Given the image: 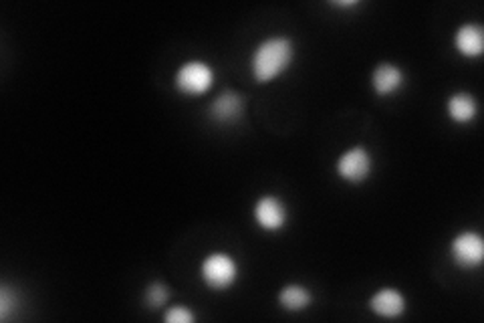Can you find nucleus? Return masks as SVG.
Instances as JSON below:
<instances>
[{
  "label": "nucleus",
  "mask_w": 484,
  "mask_h": 323,
  "mask_svg": "<svg viewBox=\"0 0 484 323\" xmlns=\"http://www.w3.org/2000/svg\"><path fill=\"white\" fill-rule=\"evenodd\" d=\"M295 55V43L285 34H275V37L261 41L251 55L252 80L261 85L277 81L279 77H283L293 67Z\"/></svg>",
  "instance_id": "1"
},
{
  "label": "nucleus",
  "mask_w": 484,
  "mask_h": 323,
  "mask_svg": "<svg viewBox=\"0 0 484 323\" xmlns=\"http://www.w3.org/2000/svg\"><path fill=\"white\" fill-rule=\"evenodd\" d=\"M241 267L231 252L214 251L202 259L200 263V279L204 283L206 290L214 293L231 291L233 287L239 281Z\"/></svg>",
  "instance_id": "2"
},
{
  "label": "nucleus",
  "mask_w": 484,
  "mask_h": 323,
  "mask_svg": "<svg viewBox=\"0 0 484 323\" xmlns=\"http://www.w3.org/2000/svg\"><path fill=\"white\" fill-rule=\"evenodd\" d=\"M216 80L214 67L208 61L190 59L176 69L174 87L184 98H204Z\"/></svg>",
  "instance_id": "3"
},
{
  "label": "nucleus",
  "mask_w": 484,
  "mask_h": 323,
  "mask_svg": "<svg viewBox=\"0 0 484 323\" xmlns=\"http://www.w3.org/2000/svg\"><path fill=\"white\" fill-rule=\"evenodd\" d=\"M375 168L374 156L365 146H351L336 160V174L341 182L359 186L372 178Z\"/></svg>",
  "instance_id": "4"
},
{
  "label": "nucleus",
  "mask_w": 484,
  "mask_h": 323,
  "mask_svg": "<svg viewBox=\"0 0 484 323\" xmlns=\"http://www.w3.org/2000/svg\"><path fill=\"white\" fill-rule=\"evenodd\" d=\"M448 255H451V261L459 269H480L484 263L482 234L477 231H460L459 234H454L451 244H448Z\"/></svg>",
  "instance_id": "5"
},
{
  "label": "nucleus",
  "mask_w": 484,
  "mask_h": 323,
  "mask_svg": "<svg viewBox=\"0 0 484 323\" xmlns=\"http://www.w3.org/2000/svg\"><path fill=\"white\" fill-rule=\"evenodd\" d=\"M289 206L279 195H262L252 204V221L262 233L277 234L287 229L289 224Z\"/></svg>",
  "instance_id": "6"
},
{
  "label": "nucleus",
  "mask_w": 484,
  "mask_h": 323,
  "mask_svg": "<svg viewBox=\"0 0 484 323\" xmlns=\"http://www.w3.org/2000/svg\"><path fill=\"white\" fill-rule=\"evenodd\" d=\"M244 111H246L244 95L234 90H226L223 93H218L208 106L210 119L220 126L239 124L244 116Z\"/></svg>",
  "instance_id": "7"
},
{
  "label": "nucleus",
  "mask_w": 484,
  "mask_h": 323,
  "mask_svg": "<svg viewBox=\"0 0 484 323\" xmlns=\"http://www.w3.org/2000/svg\"><path fill=\"white\" fill-rule=\"evenodd\" d=\"M367 308L382 319H398L408 309V297L398 287H380L367 299Z\"/></svg>",
  "instance_id": "8"
},
{
  "label": "nucleus",
  "mask_w": 484,
  "mask_h": 323,
  "mask_svg": "<svg viewBox=\"0 0 484 323\" xmlns=\"http://www.w3.org/2000/svg\"><path fill=\"white\" fill-rule=\"evenodd\" d=\"M403 85H406V71L398 63L384 61L372 71V90L377 98H394L403 90Z\"/></svg>",
  "instance_id": "9"
},
{
  "label": "nucleus",
  "mask_w": 484,
  "mask_h": 323,
  "mask_svg": "<svg viewBox=\"0 0 484 323\" xmlns=\"http://www.w3.org/2000/svg\"><path fill=\"white\" fill-rule=\"evenodd\" d=\"M454 49L464 59H479L484 53V29L479 23H464L454 33Z\"/></svg>",
  "instance_id": "10"
},
{
  "label": "nucleus",
  "mask_w": 484,
  "mask_h": 323,
  "mask_svg": "<svg viewBox=\"0 0 484 323\" xmlns=\"http://www.w3.org/2000/svg\"><path fill=\"white\" fill-rule=\"evenodd\" d=\"M446 113L456 126H469L479 116V101L469 91H456L446 100Z\"/></svg>",
  "instance_id": "11"
},
{
  "label": "nucleus",
  "mask_w": 484,
  "mask_h": 323,
  "mask_svg": "<svg viewBox=\"0 0 484 323\" xmlns=\"http://www.w3.org/2000/svg\"><path fill=\"white\" fill-rule=\"evenodd\" d=\"M277 301L280 309L287 313H303L313 305V293L309 287L301 283H287L285 287H280Z\"/></svg>",
  "instance_id": "12"
},
{
  "label": "nucleus",
  "mask_w": 484,
  "mask_h": 323,
  "mask_svg": "<svg viewBox=\"0 0 484 323\" xmlns=\"http://www.w3.org/2000/svg\"><path fill=\"white\" fill-rule=\"evenodd\" d=\"M170 287L162 281H152L144 290V303L149 311H162L168 308Z\"/></svg>",
  "instance_id": "13"
},
{
  "label": "nucleus",
  "mask_w": 484,
  "mask_h": 323,
  "mask_svg": "<svg viewBox=\"0 0 484 323\" xmlns=\"http://www.w3.org/2000/svg\"><path fill=\"white\" fill-rule=\"evenodd\" d=\"M16 309H19V293L8 283H3L0 285V319L6 321Z\"/></svg>",
  "instance_id": "14"
},
{
  "label": "nucleus",
  "mask_w": 484,
  "mask_h": 323,
  "mask_svg": "<svg viewBox=\"0 0 484 323\" xmlns=\"http://www.w3.org/2000/svg\"><path fill=\"white\" fill-rule=\"evenodd\" d=\"M196 318H198L196 311H192L188 305H184V303L170 305V308H166L162 316L166 323H194Z\"/></svg>",
  "instance_id": "15"
},
{
  "label": "nucleus",
  "mask_w": 484,
  "mask_h": 323,
  "mask_svg": "<svg viewBox=\"0 0 484 323\" xmlns=\"http://www.w3.org/2000/svg\"><path fill=\"white\" fill-rule=\"evenodd\" d=\"M331 5L337 6V8H356V6H359L357 0H343V3L339 0V3H331Z\"/></svg>",
  "instance_id": "16"
}]
</instances>
